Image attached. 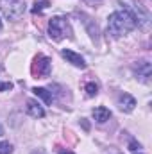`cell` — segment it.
Here are the masks:
<instances>
[{
  "instance_id": "cell-18",
  "label": "cell",
  "mask_w": 152,
  "mask_h": 154,
  "mask_svg": "<svg viewBox=\"0 0 152 154\" xmlns=\"http://www.w3.org/2000/svg\"><path fill=\"white\" fill-rule=\"evenodd\" d=\"M2 134H4V125L0 124V136H2Z\"/></svg>"
},
{
  "instance_id": "cell-4",
  "label": "cell",
  "mask_w": 152,
  "mask_h": 154,
  "mask_svg": "<svg viewBox=\"0 0 152 154\" xmlns=\"http://www.w3.org/2000/svg\"><path fill=\"white\" fill-rule=\"evenodd\" d=\"M0 11L7 20H18L25 13V0H0Z\"/></svg>"
},
{
  "instance_id": "cell-8",
  "label": "cell",
  "mask_w": 152,
  "mask_h": 154,
  "mask_svg": "<svg viewBox=\"0 0 152 154\" xmlns=\"http://www.w3.org/2000/svg\"><path fill=\"white\" fill-rule=\"evenodd\" d=\"M118 106H120L122 111L131 113V111L134 109V106H136V99H134L132 95H129V93H122V95L118 97Z\"/></svg>"
},
{
  "instance_id": "cell-1",
  "label": "cell",
  "mask_w": 152,
  "mask_h": 154,
  "mask_svg": "<svg viewBox=\"0 0 152 154\" xmlns=\"http://www.w3.org/2000/svg\"><path fill=\"white\" fill-rule=\"evenodd\" d=\"M132 29H136V22L127 11H114V13L109 14V18H108V32L113 38H120V36L131 32Z\"/></svg>"
},
{
  "instance_id": "cell-10",
  "label": "cell",
  "mask_w": 152,
  "mask_h": 154,
  "mask_svg": "<svg viewBox=\"0 0 152 154\" xmlns=\"http://www.w3.org/2000/svg\"><path fill=\"white\" fill-rule=\"evenodd\" d=\"M93 118H95V122L104 124V122H108L111 118V111L108 108H104V106H99V108L93 109Z\"/></svg>"
},
{
  "instance_id": "cell-13",
  "label": "cell",
  "mask_w": 152,
  "mask_h": 154,
  "mask_svg": "<svg viewBox=\"0 0 152 154\" xmlns=\"http://www.w3.org/2000/svg\"><path fill=\"white\" fill-rule=\"evenodd\" d=\"M48 7V2L47 0H41V2H36L34 4V7H32V13H41L43 9H47Z\"/></svg>"
},
{
  "instance_id": "cell-15",
  "label": "cell",
  "mask_w": 152,
  "mask_h": 154,
  "mask_svg": "<svg viewBox=\"0 0 152 154\" xmlns=\"http://www.w3.org/2000/svg\"><path fill=\"white\" fill-rule=\"evenodd\" d=\"M129 149H131V152H132V154H141V152H140V149H141V145H140V143H136L134 140H132V142L129 143Z\"/></svg>"
},
{
  "instance_id": "cell-9",
  "label": "cell",
  "mask_w": 152,
  "mask_h": 154,
  "mask_svg": "<svg viewBox=\"0 0 152 154\" xmlns=\"http://www.w3.org/2000/svg\"><path fill=\"white\" fill-rule=\"evenodd\" d=\"M27 113L32 116V118H43L45 116V109L39 106L36 100H27Z\"/></svg>"
},
{
  "instance_id": "cell-19",
  "label": "cell",
  "mask_w": 152,
  "mask_h": 154,
  "mask_svg": "<svg viewBox=\"0 0 152 154\" xmlns=\"http://www.w3.org/2000/svg\"><path fill=\"white\" fill-rule=\"evenodd\" d=\"M0 29H2V22H0Z\"/></svg>"
},
{
  "instance_id": "cell-7",
  "label": "cell",
  "mask_w": 152,
  "mask_h": 154,
  "mask_svg": "<svg viewBox=\"0 0 152 154\" xmlns=\"http://www.w3.org/2000/svg\"><path fill=\"white\" fill-rule=\"evenodd\" d=\"M61 56H63L68 63H72L74 66H77V68H86V61H84V57H82L81 54L74 52V50L63 48V50H61Z\"/></svg>"
},
{
  "instance_id": "cell-16",
  "label": "cell",
  "mask_w": 152,
  "mask_h": 154,
  "mask_svg": "<svg viewBox=\"0 0 152 154\" xmlns=\"http://www.w3.org/2000/svg\"><path fill=\"white\" fill-rule=\"evenodd\" d=\"M11 88H13L11 82H0V91H9Z\"/></svg>"
},
{
  "instance_id": "cell-17",
  "label": "cell",
  "mask_w": 152,
  "mask_h": 154,
  "mask_svg": "<svg viewBox=\"0 0 152 154\" xmlns=\"http://www.w3.org/2000/svg\"><path fill=\"white\" fill-rule=\"evenodd\" d=\"M59 154H74V152H70V151H59Z\"/></svg>"
},
{
  "instance_id": "cell-11",
  "label": "cell",
  "mask_w": 152,
  "mask_h": 154,
  "mask_svg": "<svg viewBox=\"0 0 152 154\" xmlns=\"http://www.w3.org/2000/svg\"><path fill=\"white\" fill-rule=\"evenodd\" d=\"M32 91H34V95H36V97L43 99V102H45V104H52L54 97H52V93H50L48 90H45V88H34Z\"/></svg>"
},
{
  "instance_id": "cell-2",
  "label": "cell",
  "mask_w": 152,
  "mask_h": 154,
  "mask_svg": "<svg viewBox=\"0 0 152 154\" xmlns=\"http://www.w3.org/2000/svg\"><path fill=\"white\" fill-rule=\"evenodd\" d=\"M118 4L122 5V11H127L134 18L136 27H147L149 25L150 14L140 2H136V0H118Z\"/></svg>"
},
{
  "instance_id": "cell-6",
  "label": "cell",
  "mask_w": 152,
  "mask_h": 154,
  "mask_svg": "<svg viewBox=\"0 0 152 154\" xmlns=\"http://www.w3.org/2000/svg\"><path fill=\"white\" fill-rule=\"evenodd\" d=\"M32 72L38 77H45L50 74V59L47 56H38L34 59V66H32Z\"/></svg>"
},
{
  "instance_id": "cell-14",
  "label": "cell",
  "mask_w": 152,
  "mask_h": 154,
  "mask_svg": "<svg viewBox=\"0 0 152 154\" xmlns=\"http://www.w3.org/2000/svg\"><path fill=\"white\" fill-rule=\"evenodd\" d=\"M13 152V145L9 142H0V154H11Z\"/></svg>"
},
{
  "instance_id": "cell-3",
  "label": "cell",
  "mask_w": 152,
  "mask_h": 154,
  "mask_svg": "<svg viewBox=\"0 0 152 154\" xmlns=\"http://www.w3.org/2000/svg\"><path fill=\"white\" fill-rule=\"evenodd\" d=\"M48 36H50V39H54V41H61V39H65L66 36L70 38L72 36V27H70V23L65 18L54 16L48 22Z\"/></svg>"
},
{
  "instance_id": "cell-12",
  "label": "cell",
  "mask_w": 152,
  "mask_h": 154,
  "mask_svg": "<svg viewBox=\"0 0 152 154\" xmlns=\"http://www.w3.org/2000/svg\"><path fill=\"white\" fill-rule=\"evenodd\" d=\"M84 90H86V95H88V97H95V95L99 93V86H97L95 82H86Z\"/></svg>"
},
{
  "instance_id": "cell-5",
  "label": "cell",
  "mask_w": 152,
  "mask_h": 154,
  "mask_svg": "<svg viewBox=\"0 0 152 154\" xmlns=\"http://www.w3.org/2000/svg\"><path fill=\"white\" fill-rule=\"evenodd\" d=\"M134 74H136V77H138L141 82H149L150 74H152L150 63H149L147 59H141V61H138V63L134 65Z\"/></svg>"
}]
</instances>
